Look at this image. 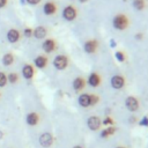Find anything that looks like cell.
I'll return each instance as SVG.
<instances>
[{"mask_svg": "<svg viewBox=\"0 0 148 148\" xmlns=\"http://www.w3.org/2000/svg\"><path fill=\"white\" fill-rule=\"evenodd\" d=\"M6 37H7V40H8L10 44H15V43H17V42L20 40V38H21V32H20L17 29L12 28V29H9V30L7 31Z\"/></svg>", "mask_w": 148, "mask_h": 148, "instance_id": "obj_1", "label": "cell"}, {"mask_svg": "<svg viewBox=\"0 0 148 148\" xmlns=\"http://www.w3.org/2000/svg\"><path fill=\"white\" fill-rule=\"evenodd\" d=\"M39 143L44 148L50 147L53 143V136H52V134L51 133H47V132L40 134V136H39Z\"/></svg>", "mask_w": 148, "mask_h": 148, "instance_id": "obj_2", "label": "cell"}, {"mask_svg": "<svg viewBox=\"0 0 148 148\" xmlns=\"http://www.w3.org/2000/svg\"><path fill=\"white\" fill-rule=\"evenodd\" d=\"M113 25L117 29H125L127 25V18L125 15H117L113 18Z\"/></svg>", "mask_w": 148, "mask_h": 148, "instance_id": "obj_3", "label": "cell"}, {"mask_svg": "<svg viewBox=\"0 0 148 148\" xmlns=\"http://www.w3.org/2000/svg\"><path fill=\"white\" fill-rule=\"evenodd\" d=\"M22 75L25 80H31L35 75V69L32 67V65L30 64H25L23 67H22Z\"/></svg>", "mask_w": 148, "mask_h": 148, "instance_id": "obj_4", "label": "cell"}, {"mask_svg": "<svg viewBox=\"0 0 148 148\" xmlns=\"http://www.w3.org/2000/svg\"><path fill=\"white\" fill-rule=\"evenodd\" d=\"M67 58L65 56H57L53 60V65L57 69H64L67 66Z\"/></svg>", "mask_w": 148, "mask_h": 148, "instance_id": "obj_5", "label": "cell"}, {"mask_svg": "<svg viewBox=\"0 0 148 148\" xmlns=\"http://www.w3.org/2000/svg\"><path fill=\"white\" fill-rule=\"evenodd\" d=\"M62 16H64V18L67 20V21H72V20H74L75 16H76V10L74 9L73 6H68V7H66V8L64 9Z\"/></svg>", "mask_w": 148, "mask_h": 148, "instance_id": "obj_6", "label": "cell"}, {"mask_svg": "<svg viewBox=\"0 0 148 148\" xmlns=\"http://www.w3.org/2000/svg\"><path fill=\"white\" fill-rule=\"evenodd\" d=\"M25 121H27V124H28L29 126H36V125L38 124V121H39V116H38V113H36V112H30V113H28L27 117H25Z\"/></svg>", "mask_w": 148, "mask_h": 148, "instance_id": "obj_7", "label": "cell"}, {"mask_svg": "<svg viewBox=\"0 0 148 148\" xmlns=\"http://www.w3.org/2000/svg\"><path fill=\"white\" fill-rule=\"evenodd\" d=\"M56 10H57V6H56V3L52 2V1H47V2L44 3V6H43V12H44V14H46V15H53V14L56 13Z\"/></svg>", "mask_w": 148, "mask_h": 148, "instance_id": "obj_8", "label": "cell"}, {"mask_svg": "<svg viewBox=\"0 0 148 148\" xmlns=\"http://www.w3.org/2000/svg\"><path fill=\"white\" fill-rule=\"evenodd\" d=\"M14 61H15V57H14V54L12 52H7V53H5L2 56L1 62H2L3 66H7V67L8 66H12L14 64Z\"/></svg>", "mask_w": 148, "mask_h": 148, "instance_id": "obj_9", "label": "cell"}, {"mask_svg": "<svg viewBox=\"0 0 148 148\" xmlns=\"http://www.w3.org/2000/svg\"><path fill=\"white\" fill-rule=\"evenodd\" d=\"M42 49H43L44 52L50 53L56 49V42L53 39H46V40H44V43L42 45Z\"/></svg>", "mask_w": 148, "mask_h": 148, "instance_id": "obj_10", "label": "cell"}, {"mask_svg": "<svg viewBox=\"0 0 148 148\" xmlns=\"http://www.w3.org/2000/svg\"><path fill=\"white\" fill-rule=\"evenodd\" d=\"M99 126H101V120H99V118L98 117H90L89 119H88V127L90 128V130H92V131H96V130H98L99 128Z\"/></svg>", "mask_w": 148, "mask_h": 148, "instance_id": "obj_11", "label": "cell"}, {"mask_svg": "<svg viewBox=\"0 0 148 148\" xmlns=\"http://www.w3.org/2000/svg\"><path fill=\"white\" fill-rule=\"evenodd\" d=\"M34 62H35V66L37 68H40L42 69V68H45L46 67V65H47V58L45 56H38V57L35 58Z\"/></svg>", "mask_w": 148, "mask_h": 148, "instance_id": "obj_12", "label": "cell"}, {"mask_svg": "<svg viewBox=\"0 0 148 148\" xmlns=\"http://www.w3.org/2000/svg\"><path fill=\"white\" fill-rule=\"evenodd\" d=\"M46 34H47L46 29H45L44 27L39 25V27H37V28H35V29H34L32 36H35L37 39H43V38L46 36Z\"/></svg>", "mask_w": 148, "mask_h": 148, "instance_id": "obj_13", "label": "cell"}, {"mask_svg": "<svg viewBox=\"0 0 148 148\" xmlns=\"http://www.w3.org/2000/svg\"><path fill=\"white\" fill-rule=\"evenodd\" d=\"M125 104H126V108H127L130 111H135V110L138 109V106H139L138 101H136L134 97H127Z\"/></svg>", "mask_w": 148, "mask_h": 148, "instance_id": "obj_14", "label": "cell"}, {"mask_svg": "<svg viewBox=\"0 0 148 148\" xmlns=\"http://www.w3.org/2000/svg\"><path fill=\"white\" fill-rule=\"evenodd\" d=\"M124 83H125V81H124V79H123L121 76L116 75V76H113V77L111 79V84H112V87L116 88V89H120V88L124 86Z\"/></svg>", "mask_w": 148, "mask_h": 148, "instance_id": "obj_15", "label": "cell"}, {"mask_svg": "<svg viewBox=\"0 0 148 148\" xmlns=\"http://www.w3.org/2000/svg\"><path fill=\"white\" fill-rule=\"evenodd\" d=\"M7 80H8V83H12V84H15L20 81V76L16 72H10L7 74Z\"/></svg>", "mask_w": 148, "mask_h": 148, "instance_id": "obj_16", "label": "cell"}, {"mask_svg": "<svg viewBox=\"0 0 148 148\" xmlns=\"http://www.w3.org/2000/svg\"><path fill=\"white\" fill-rule=\"evenodd\" d=\"M79 103L81 106H88L90 105V95H87V94H82L80 97H79Z\"/></svg>", "mask_w": 148, "mask_h": 148, "instance_id": "obj_17", "label": "cell"}, {"mask_svg": "<svg viewBox=\"0 0 148 148\" xmlns=\"http://www.w3.org/2000/svg\"><path fill=\"white\" fill-rule=\"evenodd\" d=\"M84 87V80L82 77H76L73 82V88L76 90V91H80L82 88Z\"/></svg>", "mask_w": 148, "mask_h": 148, "instance_id": "obj_18", "label": "cell"}, {"mask_svg": "<svg viewBox=\"0 0 148 148\" xmlns=\"http://www.w3.org/2000/svg\"><path fill=\"white\" fill-rule=\"evenodd\" d=\"M96 49V42H92V40H89L84 44V50L88 52V53H92Z\"/></svg>", "mask_w": 148, "mask_h": 148, "instance_id": "obj_19", "label": "cell"}, {"mask_svg": "<svg viewBox=\"0 0 148 148\" xmlns=\"http://www.w3.org/2000/svg\"><path fill=\"white\" fill-rule=\"evenodd\" d=\"M98 83H99V76H98L96 73L90 74V76H89V84L96 87Z\"/></svg>", "mask_w": 148, "mask_h": 148, "instance_id": "obj_20", "label": "cell"}, {"mask_svg": "<svg viewBox=\"0 0 148 148\" xmlns=\"http://www.w3.org/2000/svg\"><path fill=\"white\" fill-rule=\"evenodd\" d=\"M7 83H8L7 74H6L5 72H1V71H0V88H3Z\"/></svg>", "mask_w": 148, "mask_h": 148, "instance_id": "obj_21", "label": "cell"}, {"mask_svg": "<svg viewBox=\"0 0 148 148\" xmlns=\"http://www.w3.org/2000/svg\"><path fill=\"white\" fill-rule=\"evenodd\" d=\"M133 5H134V7L136 9H142L145 7V1L143 0H134Z\"/></svg>", "mask_w": 148, "mask_h": 148, "instance_id": "obj_22", "label": "cell"}, {"mask_svg": "<svg viewBox=\"0 0 148 148\" xmlns=\"http://www.w3.org/2000/svg\"><path fill=\"white\" fill-rule=\"evenodd\" d=\"M114 132V128L113 127H109V128H106V130H104L103 132H102V136H108V135H110V134H112Z\"/></svg>", "mask_w": 148, "mask_h": 148, "instance_id": "obj_23", "label": "cell"}, {"mask_svg": "<svg viewBox=\"0 0 148 148\" xmlns=\"http://www.w3.org/2000/svg\"><path fill=\"white\" fill-rule=\"evenodd\" d=\"M32 32H34V30L31 28H24V30H23V35L25 37H31L32 36Z\"/></svg>", "mask_w": 148, "mask_h": 148, "instance_id": "obj_24", "label": "cell"}, {"mask_svg": "<svg viewBox=\"0 0 148 148\" xmlns=\"http://www.w3.org/2000/svg\"><path fill=\"white\" fill-rule=\"evenodd\" d=\"M97 101H98V97H97V96L90 95V104H96Z\"/></svg>", "mask_w": 148, "mask_h": 148, "instance_id": "obj_25", "label": "cell"}, {"mask_svg": "<svg viewBox=\"0 0 148 148\" xmlns=\"http://www.w3.org/2000/svg\"><path fill=\"white\" fill-rule=\"evenodd\" d=\"M42 0H25V2L27 3H29V5H37V3H39Z\"/></svg>", "mask_w": 148, "mask_h": 148, "instance_id": "obj_26", "label": "cell"}, {"mask_svg": "<svg viewBox=\"0 0 148 148\" xmlns=\"http://www.w3.org/2000/svg\"><path fill=\"white\" fill-rule=\"evenodd\" d=\"M116 57H117V59H118L119 61H123V60H124V54H123L121 52H117V53H116Z\"/></svg>", "mask_w": 148, "mask_h": 148, "instance_id": "obj_27", "label": "cell"}, {"mask_svg": "<svg viewBox=\"0 0 148 148\" xmlns=\"http://www.w3.org/2000/svg\"><path fill=\"white\" fill-rule=\"evenodd\" d=\"M7 3H8V0H0V9L3 8V7H6Z\"/></svg>", "mask_w": 148, "mask_h": 148, "instance_id": "obj_28", "label": "cell"}, {"mask_svg": "<svg viewBox=\"0 0 148 148\" xmlns=\"http://www.w3.org/2000/svg\"><path fill=\"white\" fill-rule=\"evenodd\" d=\"M140 124H141V125H148V118H147V117H145V118H143V120H142Z\"/></svg>", "mask_w": 148, "mask_h": 148, "instance_id": "obj_29", "label": "cell"}, {"mask_svg": "<svg viewBox=\"0 0 148 148\" xmlns=\"http://www.w3.org/2000/svg\"><path fill=\"white\" fill-rule=\"evenodd\" d=\"M104 124H106V125H109V124H112V120H111L110 118H108V119H105V120H104Z\"/></svg>", "mask_w": 148, "mask_h": 148, "instance_id": "obj_30", "label": "cell"}, {"mask_svg": "<svg viewBox=\"0 0 148 148\" xmlns=\"http://www.w3.org/2000/svg\"><path fill=\"white\" fill-rule=\"evenodd\" d=\"M3 136H5V132H3L2 130H0V140H1Z\"/></svg>", "mask_w": 148, "mask_h": 148, "instance_id": "obj_31", "label": "cell"}, {"mask_svg": "<svg viewBox=\"0 0 148 148\" xmlns=\"http://www.w3.org/2000/svg\"><path fill=\"white\" fill-rule=\"evenodd\" d=\"M80 2H84V1H87V0H79Z\"/></svg>", "mask_w": 148, "mask_h": 148, "instance_id": "obj_32", "label": "cell"}, {"mask_svg": "<svg viewBox=\"0 0 148 148\" xmlns=\"http://www.w3.org/2000/svg\"><path fill=\"white\" fill-rule=\"evenodd\" d=\"M74 148H81V147H80V146H75Z\"/></svg>", "mask_w": 148, "mask_h": 148, "instance_id": "obj_33", "label": "cell"}, {"mask_svg": "<svg viewBox=\"0 0 148 148\" xmlns=\"http://www.w3.org/2000/svg\"><path fill=\"white\" fill-rule=\"evenodd\" d=\"M21 1H22V2H24V1H25V0H21Z\"/></svg>", "mask_w": 148, "mask_h": 148, "instance_id": "obj_34", "label": "cell"}, {"mask_svg": "<svg viewBox=\"0 0 148 148\" xmlns=\"http://www.w3.org/2000/svg\"><path fill=\"white\" fill-rule=\"evenodd\" d=\"M0 97H1V92H0Z\"/></svg>", "mask_w": 148, "mask_h": 148, "instance_id": "obj_35", "label": "cell"}, {"mask_svg": "<svg viewBox=\"0 0 148 148\" xmlns=\"http://www.w3.org/2000/svg\"><path fill=\"white\" fill-rule=\"evenodd\" d=\"M119 148H121V147H119Z\"/></svg>", "mask_w": 148, "mask_h": 148, "instance_id": "obj_36", "label": "cell"}]
</instances>
